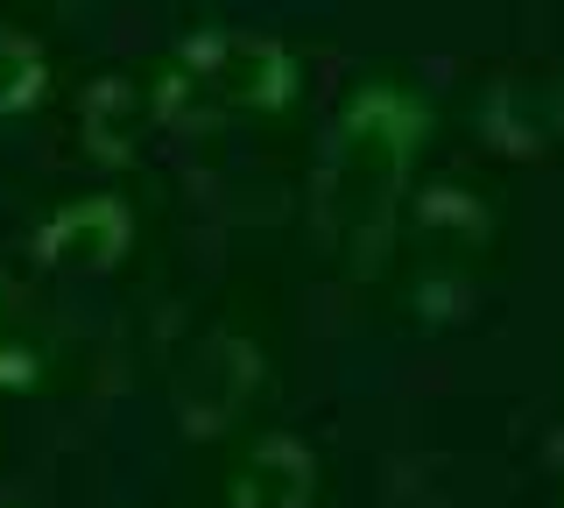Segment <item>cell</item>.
I'll use <instances>...</instances> for the list:
<instances>
[{
    "mask_svg": "<svg viewBox=\"0 0 564 508\" xmlns=\"http://www.w3.org/2000/svg\"><path fill=\"white\" fill-rule=\"evenodd\" d=\"M431 128L416 93L402 85H360L346 99L339 128H332V149L317 163V226L339 248H375L381 226L395 219V191L410 177V155Z\"/></svg>",
    "mask_w": 564,
    "mask_h": 508,
    "instance_id": "6da1fadb",
    "label": "cell"
},
{
    "mask_svg": "<svg viewBox=\"0 0 564 508\" xmlns=\"http://www.w3.org/2000/svg\"><path fill=\"white\" fill-rule=\"evenodd\" d=\"M290 99H296V57L269 36H234V29L191 36L155 85V114L176 128H205L226 114H269Z\"/></svg>",
    "mask_w": 564,
    "mask_h": 508,
    "instance_id": "7a4b0ae2",
    "label": "cell"
},
{
    "mask_svg": "<svg viewBox=\"0 0 564 508\" xmlns=\"http://www.w3.org/2000/svg\"><path fill=\"white\" fill-rule=\"evenodd\" d=\"M261 381V354L247 339H212L198 346V360L184 367V381H176V417H184V431H219L240 417V402L254 396Z\"/></svg>",
    "mask_w": 564,
    "mask_h": 508,
    "instance_id": "3957f363",
    "label": "cell"
},
{
    "mask_svg": "<svg viewBox=\"0 0 564 508\" xmlns=\"http://www.w3.org/2000/svg\"><path fill=\"white\" fill-rule=\"evenodd\" d=\"M134 240V219L120 198H85V205H64L57 219L35 234V255L50 269H113Z\"/></svg>",
    "mask_w": 564,
    "mask_h": 508,
    "instance_id": "277c9868",
    "label": "cell"
},
{
    "mask_svg": "<svg viewBox=\"0 0 564 508\" xmlns=\"http://www.w3.org/2000/svg\"><path fill=\"white\" fill-rule=\"evenodd\" d=\"M149 114H155V99H141L128 78H99V85H85V99H78V134L99 163H128L141 149Z\"/></svg>",
    "mask_w": 564,
    "mask_h": 508,
    "instance_id": "5b68a950",
    "label": "cell"
},
{
    "mask_svg": "<svg viewBox=\"0 0 564 508\" xmlns=\"http://www.w3.org/2000/svg\"><path fill=\"white\" fill-rule=\"evenodd\" d=\"M317 487V466L304 452V437H261L254 460L234 480V508H304Z\"/></svg>",
    "mask_w": 564,
    "mask_h": 508,
    "instance_id": "8992f818",
    "label": "cell"
},
{
    "mask_svg": "<svg viewBox=\"0 0 564 508\" xmlns=\"http://www.w3.org/2000/svg\"><path fill=\"white\" fill-rule=\"evenodd\" d=\"M43 50L29 36H14V29H0V114H22L43 99Z\"/></svg>",
    "mask_w": 564,
    "mask_h": 508,
    "instance_id": "52a82bcc",
    "label": "cell"
},
{
    "mask_svg": "<svg viewBox=\"0 0 564 508\" xmlns=\"http://www.w3.org/2000/svg\"><path fill=\"white\" fill-rule=\"evenodd\" d=\"M57 8H78V0H57Z\"/></svg>",
    "mask_w": 564,
    "mask_h": 508,
    "instance_id": "ba28073f",
    "label": "cell"
},
{
    "mask_svg": "<svg viewBox=\"0 0 564 508\" xmlns=\"http://www.w3.org/2000/svg\"><path fill=\"white\" fill-rule=\"evenodd\" d=\"M557 508H564V501H557Z\"/></svg>",
    "mask_w": 564,
    "mask_h": 508,
    "instance_id": "9c48e42d",
    "label": "cell"
}]
</instances>
